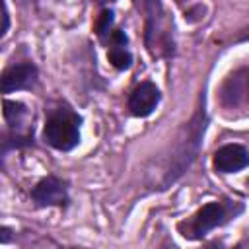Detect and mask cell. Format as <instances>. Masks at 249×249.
I'll return each mask as SVG.
<instances>
[{
    "label": "cell",
    "mask_w": 249,
    "mask_h": 249,
    "mask_svg": "<svg viewBox=\"0 0 249 249\" xmlns=\"http://www.w3.org/2000/svg\"><path fill=\"white\" fill-rule=\"evenodd\" d=\"M43 138L60 152L72 150L80 142V117L68 107L54 109L45 123Z\"/></svg>",
    "instance_id": "cell-1"
},
{
    "label": "cell",
    "mask_w": 249,
    "mask_h": 249,
    "mask_svg": "<svg viewBox=\"0 0 249 249\" xmlns=\"http://www.w3.org/2000/svg\"><path fill=\"white\" fill-rule=\"evenodd\" d=\"M146 8V45L152 54H169L173 51L171 29L160 0H144Z\"/></svg>",
    "instance_id": "cell-2"
},
{
    "label": "cell",
    "mask_w": 249,
    "mask_h": 249,
    "mask_svg": "<svg viewBox=\"0 0 249 249\" xmlns=\"http://www.w3.org/2000/svg\"><path fill=\"white\" fill-rule=\"evenodd\" d=\"M230 216H231V204L208 202L187 222V230H183V235L189 239L204 237L210 230L226 224L230 220Z\"/></svg>",
    "instance_id": "cell-3"
},
{
    "label": "cell",
    "mask_w": 249,
    "mask_h": 249,
    "mask_svg": "<svg viewBox=\"0 0 249 249\" xmlns=\"http://www.w3.org/2000/svg\"><path fill=\"white\" fill-rule=\"evenodd\" d=\"M31 198L37 206H64L68 202L66 183L54 175L43 177L31 191Z\"/></svg>",
    "instance_id": "cell-4"
},
{
    "label": "cell",
    "mask_w": 249,
    "mask_h": 249,
    "mask_svg": "<svg viewBox=\"0 0 249 249\" xmlns=\"http://www.w3.org/2000/svg\"><path fill=\"white\" fill-rule=\"evenodd\" d=\"M212 163L220 173H235L249 165V152L241 144H226L216 150Z\"/></svg>",
    "instance_id": "cell-5"
},
{
    "label": "cell",
    "mask_w": 249,
    "mask_h": 249,
    "mask_svg": "<svg viewBox=\"0 0 249 249\" xmlns=\"http://www.w3.org/2000/svg\"><path fill=\"white\" fill-rule=\"evenodd\" d=\"M202 132H204V121L200 119V115H196L195 121L189 124V138L181 144V150H179V154L175 158V163H173L175 175H173V179L177 175H181L185 171V167H189L191 161L195 160V156L198 152V142H200Z\"/></svg>",
    "instance_id": "cell-6"
},
{
    "label": "cell",
    "mask_w": 249,
    "mask_h": 249,
    "mask_svg": "<svg viewBox=\"0 0 249 249\" xmlns=\"http://www.w3.org/2000/svg\"><path fill=\"white\" fill-rule=\"evenodd\" d=\"M158 103H160V89L152 82L138 84L128 97V109L134 117H148Z\"/></svg>",
    "instance_id": "cell-7"
},
{
    "label": "cell",
    "mask_w": 249,
    "mask_h": 249,
    "mask_svg": "<svg viewBox=\"0 0 249 249\" xmlns=\"http://www.w3.org/2000/svg\"><path fill=\"white\" fill-rule=\"evenodd\" d=\"M35 78H37V68L31 62L14 64V66L6 68L2 74V91L12 93L16 89L31 88L35 84Z\"/></svg>",
    "instance_id": "cell-8"
},
{
    "label": "cell",
    "mask_w": 249,
    "mask_h": 249,
    "mask_svg": "<svg viewBox=\"0 0 249 249\" xmlns=\"http://www.w3.org/2000/svg\"><path fill=\"white\" fill-rule=\"evenodd\" d=\"M107 58L117 70H126L132 64V54L124 47H111L107 53Z\"/></svg>",
    "instance_id": "cell-9"
},
{
    "label": "cell",
    "mask_w": 249,
    "mask_h": 249,
    "mask_svg": "<svg viewBox=\"0 0 249 249\" xmlns=\"http://www.w3.org/2000/svg\"><path fill=\"white\" fill-rule=\"evenodd\" d=\"M25 115V107L18 101H4V119L14 126V124H19L21 117Z\"/></svg>",
    "instance_id": "cell-10"
},
{
    "label": "cell",
    "mask_w": 249,
    "mask_h": 249,
    "mask_svg": "<svg viewBox=\"0 0 249 249\" xmlns=\"http://www.w3.org/2000/svg\"><path fill=\"white\" fill-rule=\"evenodd\" d=\"M111 25H113V12H111V10H103V12L99 14L97 21H95V33H97L101 39H105V35L109 33Z\"/></svg>",
    "instance_id": "cell-11"
},
{
    "label": "cell",
    "mask_w": 249,
    "mask_h": 249,
    "mask_svg": "<svg viewBox=\"0 0 249 249\" xmlns=\"http://www.w3.org/2000/svg\"><path fill=\"white\" fill-rule=\"evenodd\" d=\"M109 41H111V47H126V43H128V39H126L124 31H121V29L111 31Z\"/></svg>",
    "instance_id": "cell-12"
},
{
    "label": "cell",
    "mask_w": 249,
    "mask_h": 249,
    "mask_svg": "<svg viewBox=\"0 0 249 249\" xmlns=\"http://www.w3.org/2000/svg\"><path fill=\"white\" fill-rule=\"evenodd\" d=\"M0 4H2V29H0V35L4 37V35H6V31H8V25H10V16H8L6 0H2Z\"/></svg>",
    "instance_id": "cell-13"
},
{
    "label": "cell",
    "mask_w": 249,
    "mask_h": 249,
    "mask_svg": "<svg viewBox=\"0 0 249 249\" xmlns=\"http://www.w3.org/2000/svg\"><path fill=\"white\" fill-rule=\"evenodd\" d=\"M8 233H10V231H8V228H2V239H0L2 243H8V239H10V235H8Z\"/></svg>",
    "instance_id": "cell-14"
},
{
    "label": "cell",
    "mask_w": 249,
    "mask_h": 249,
    "mask_svg": "<svg viewBox=\"0 0 249 249\" xmlns=\"http://www.w3.org/2000/svg\"><path fill=\"white\" fill-rule=\"evenodd\" d=\"M99 2H111V0H99Z\"/></svg>",
    "instance_id": "cell-15"
},
{
    "label": "cell",
    "mask_w": 249,
    "mask_h": 249,
    "mask_svg": "<svg viewBox=\"0 0 249 249\" xmlns=\"http://www.w3.org/2000/svg\"><path fill=\"white\" fill-rule=\"evenodd\" d=\"M179 2H183V0H179Z\"/></svg>",
    "instance_id": "cell-16"
}]
</instances>
